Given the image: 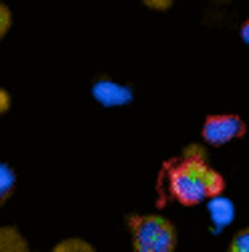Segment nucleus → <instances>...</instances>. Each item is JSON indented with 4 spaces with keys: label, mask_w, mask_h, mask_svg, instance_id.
<instances>
[{
    "label": "nucleus",
    "mask_w": 249,
    "mask_h": 252,
    "mask_svg": "<svg viewBox=\"0 0 249 252\" xmlns=\"http://www.w3.org/2000/svg\"><path fill=\"white\" fill-rule=\"evenodd\" d=\"M169 177V193L182 207H195L206 199H220L225 190V180L206 164V153L201 145H188L182 158H177L166 172Z\"/></svg>",
    "instance_id": "nucleus-1"
},
{
    "label": "nucleus",
    "mask_w": 249,
    "mask_h": 252,
    "mask_svg": "<svg viewBox=\"0 0 249 252\" xmlns=\"http://www.w3.org/2000/svg\"><path fill=\"white\" fill-rule=\"evenodd\" d=\"M126 225L134 252H174L177 247V228L161 215H129Z\"/></svg>",
    "instance_id": "nucleus-2"
},
{
    "label": "nucleus",
    "mask_w": 249,
    "mask_h": 252,
    "mask_svg": "<svg viewBox=\"0 0 249 252\" xmlns=\"http://www.w3.org/2000/svg\"><path fill=\"white\" fill-rule=\"evenodd\" d=\"M247 134V124L241 116L233 113H220V116H206L204 126H201V137L209 145H228L233 140H241Z\"/></svg>",
    "instance_id": "nucleus-3"
},
{
    "label": "nucleus",
    "mask_w": 249,
    "mask_h": 252,
    "mask_svg": "<svg viewBox=\"0 0 249 252\" xmlns=\"http://www.w3.org/2000/svg\"><path fill=\"white\" fill-rule=\"evenodd\" d=\"M132 89L121 86V83L110 81V78H99L94 83V99L105 107H121V105H129L132 102Z\"/></svg>",
    "instance_id": "nucleus-4"
},
{
    "label": "nucleus",
    "mask_w": 249,
    "mask_h": 252,
    "mask_svg": "<svg viewBox=\"0 0 249 252\" xmlns=\"http://www.w3.org/2000/svg\"><path fill=\"white\" fill-rule=\"evenodd\" d=\"M0 252H32L27 247V242L22 239V233L11 225L0 228Z\"/></svg>",
    "instance_id": "nucleus-5"
},
{
    "label": "nucleus",
    "mask_w": 249,
    "mask_h": 252,
    "mask_svg": "<svg viewBox=\"0 0 249 252\" xmlns=\"http://www.w3.org/2000/svg\"><path fill=\"white\" fill-rule=\"evenodd\" d=\"M230 209H233V204H230L228 199H215L212 207H209L212 220H217V225H225L230 220Z\"/></svg>",
    "instance_id": "nucleus-6"
},
{
    "label": "nucleus",
    "mask_w": 249,
    "mask_h": 252,
    "mask_svg": "<svg viewBox=\"0 0 249 252\" xmlns=\"http://www.w3.org/2000/svg\"><path fill=\"white\" fill-rule=\"evenodd\" d=\"M14 169L8 164H0V201H8V196L14 193Z\"/></svg>",
    "instance_id": "nucleus-7"
},
{
    "label": "nucleus",
    "mask_w": 249,
    "mask_h": 252,
    "mask_svg": "<svg viewBox=\"0 0 249 252\" xmlns=\"http://www.w3.org/2000/svg\"><path fill=\"white\" fill-rule=\"evenodd\" d=\"M54 252H94V247L83 239H64L54 247Z\"/></svg>",
    "instance_id": "nucleus-8"
},
{
    "label": "nucleus",
    "mask_w": 249,
    "mask_h": 252,
    "mask_svg": "<svg viewBox=\"0 0 249 252\" xmlns=\"http://www.w3.org/2000/svg\"><path fill=\"white\" fill-rule=\"evenodd\" d=\"M228 252H249V228L236 233L233 242H230V247H228Z\"/></svg>",
    "instance_id": "nucleus-9"
},
{
    "label": "nucleus",
    "mask_w": 249,
    "mask_h": 252,
    "mask_svg": "<svg viewBox=\"0 0 249 252\" xmlns=\"http://www.w3.org/2000/svg\"><path fill=\"white\" fill-rule=\"evenodd\" d=\"M0 16H3V30H0V35L8 32V25H11V14H8V5H0Z\"/></svg>",
    "instance_id": "nucleus-10"
},
{
    "label": "nucleus",
    "mask_w": 249,
    "mask_h": 252,
    "mask_svg": "<svg viewBox=\"0 0 249 252\" xmlns=\"http://www.w3.org/2000/svg\"><path fill=\"white\" fill-rule=\"evenodd\" d=\"M0 110H8V92H0Z\"/></svg>",
    "instance_id": "nucleus-11"
},
{
    "label": "nucleus",
    "mask_w": 249,
    "mask_h": 252,
    "mask_svg": "<svg viewBox=\"0 0 249 252\" xmlns=\"http://www.w3.org/2000/svg\"><path fill=\"white\" fill-rule=\"evenodd\" d=\"M241 40H244V43H249V19L241 25Z\"/></svg>",
    "instance_id": "nucleus-12"
},
{
    "label": "nucleus",
    "mask_w": 249,
    "mask_h": 252,
    "mask_svg": "<svg viewBox=\"0 0 249 252\" xmlns=\"http://www.w3.org/2000/svg\"><path fill=\"white\" fill-rule=\"evenodd\" d=\"M147 8H171V0H166V3H147Z\"/></svg>",
    "instance_id": "nucleus-13"
}]
</instances>
